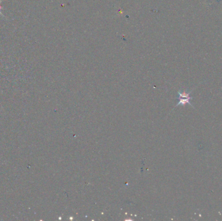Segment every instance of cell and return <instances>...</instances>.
Wrapping results in <instances>:
<instances>
[{
    "label": "cell",
    "mask_w": 222,
    "mask_h": 221,
    "mask_svg": "<svg viewBox=\"0 0 222 221\" xmlns=\"http://www.w3.org/2000/svg\"><path fill=\"white\" fill-rule=\"evenodd\" d=\"M178 99H179V103H177V105L175 106V107L178 106L179 105H184V104H189L190 106H192V107H193V108H194V106L190 103V100L193 99L192 97H190V98H178Z\"/></svg>",
    "instance_id": "6da1fadb"
},
{
    "label": "cell",
    "mask_w": 222,
    "mask_h": 221,
    "mask_svg": "<svg viewBox=\"0 0 222 221\" xmlns=\"http://www.w3.org/2000/svg\"><path fill=\"white\" fill-rule=\"evenodd\" d=\"M1 1H2V0H0V15H2V16H3V17H4V16H3V15H2V13H1V9H2V7H1Z\"/></svg>",
    "instance_id": "7a4b0ae2"
}]
</instances>
